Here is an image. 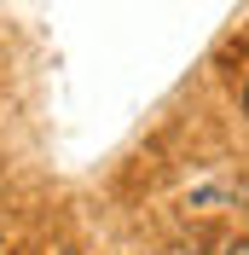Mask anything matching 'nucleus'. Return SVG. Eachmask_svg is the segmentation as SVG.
Here are the masks:
<instances>
[{"mask_svg":"<svg viewBox=\"0 0 249 255\" xmlns=\"http://www.w3.org/2000/svg\"><path fill=\"white\" fill-rule=\"evenodd\" d=\"M220 255H249V238H232V244H226Z\"/></svg>","mask_w":249,"mask_h":255,"instance_id":"f257e3e1","label":"nucleus"},{"mask_svg":"<svg viewBox=\"0 0 249 255\" xmlns=\"http://www.w3.org/2000/svg\"><path fill=\"white\" fill-rule=\"evenodd\" d=\"M244 116H249V87H244Z\"/></svg>","mask_w":249,"mask_h":255,"instance_id":"f03ea898","label":"nucleus"},{"mask_svg":"<svg viewBox=\"0 0 249 255\" xmlns=\"http://www.w3.org/2000/svg\"><path fill=\"white\" fill-rule=\"evenodd\" d=\"M64 255H76V250H64Z\"/></svg>","mask_w":249,"mask_h":255,"instance_id":"7ed1b4c3","label":"nucleus"},{"mask_svg":"<svg viewBox=\"0 0 249 255\" xmlns=\"http://www.w3.org/2000/svg\"><path fill=\"white\" fill-rule=\"evenodd\" d=\"M0 255H6V250H0Z\"/></svg>","mask_w":249,"mask_h":255,"instance_id":"20e7f679","label":"nucleus"}]
</instances>
